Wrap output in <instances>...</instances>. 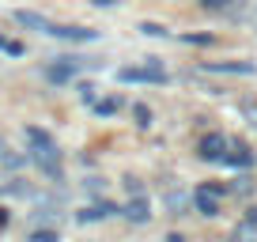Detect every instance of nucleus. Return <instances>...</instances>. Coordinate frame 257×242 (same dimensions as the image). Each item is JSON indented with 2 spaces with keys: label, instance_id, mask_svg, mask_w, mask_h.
Here are the masks:
<instances>
[{
  "label": "nucleus",
  "instance_id": "obj_6",
  "mask_svg": "<svg viewBox=\"0 0 257 242\" xmlns=\"http://www.w3.org/2000/svg\"><path fill=\"white\" fill-rule=\"evenodd\" d=\"M227 137H219V133H208V137L201 140V159H208V163H216V159H223L227 155Z\"/></svg>",
  "mask_w": 257,
  "mask_h": 242
},
{
  "label": "nucleus",
  "instance_id": "obj_14",
  "mask_svg": "<svg viewBox=\"0 0 257 242\" xmlns=\"http://www.w3.org/2000/svg\"><path fill=\"white\" fill-rule=\"evenodd\" d=\"M227 189H231V193H242V197H246L249 189H253V178H249V174H242V178H234V182H231Z\"/></svg>",
  "mask_w": 257,
  "mask_h": 242
},
{
  "label": "nucleus",
  "instance_id": "obj_25",
  "mask_svg": "<svg viewBox=\"0 0 257 242\" xmlns=\"http://www.w3.org/2000/svg\"><path fill=\"white\" fill-rule=\"evenodd\" d=\"M95 8H113V4H121V0H91Z\"/></svg>",
  "mask_w": 257,
  "mask_h": 242
},
{
  "label": "nucleus",
  "instance_id": "obj_24",
  "mask_svg": "<svg viewBox=\"0 0 257 242\" xmlns=\"http://www.w3.org/2000/svg\"><path fill=\"white\" fill-rule=\"evenodd\" d=\"M125 189H128L133 197H140V193H144V186H140V178H125Z\"/></svg>",
  "mask_w": 257,
  "mask_h": 242
},
{
  "label": "nucleus",
  "instance_id": "obj_12",
  "mask_svg": "<svg viewBox=\"0 0 257 242\" xmlns=\"http://www.w3.org/2000/svg\"><path fill=\"white\" fill-rule=\"evenodd\" d=\"M231 242H257V223L246 216V219H242V223L231 231Z\"/></svg>",
  "mask_w": 257,
  "mask_h": 242
},
{
  "label": "nucleus",
  "instance_id": "obj_4",
  "mask_svg": "<svg viewBox=\"0 0 257 242\" xmlns=\"http://www.w3.org/2000/svg\"><path fill=\"white\" fill-rule=\"evenodd\" d=\"M76 68H80V57H61V61H53V65L46 68V80L49 83H68Z\"/></svg>",
  "mask_w": 257,
  "mask_h": 242
},
{
  "label": "nucleus",
  "instance_id": "obj_2",
  "mask_svg": "<svg viewBox=\"0 0 257 242\" xmlns=\"http://www.w3.org/2000/svg\"><path fill=\"white\" fill-rule=\"evenodd\" d=\"M223 193H227L223 186H201L197 193H193V204H197L201 216H219V197Z\"/></svg>",
  "mask_w": 257,
  "mask_h": 242
},
{
  "label": "nucleus",
  "instance_id": "obj_15",
  "mask_svg": "<svg viewBox=\"0 0 257 242\" xmlns=\"http://www.w3.org/2000/svg\"><path fill=\"white\" fill-rule=\"evenodd\" d=\"M167 208L174 212V216H182V208H185V197H182V193H174V189H170V193H167Z\"/></svg>",
  "mask_w": 257,
  "mask_h": 242
},
{
  "label": "nucleus",
  "instance_id": "obj_5",
  "mask_svg": "<svg viewBox=\"0 0 257 242\" xmlns=\"http://www.w3.org/2000/svg\"><path fill=\"white\" fill-rule=\"evenodd\" d=\"M204 72H219V76H253V61H216V65H204Z\"/></svg>",
  "mask_w": 257,
  "mask_h": 242
},
{
  "label": "nucleus",
  "instance_id": "obj_20",
  "mask_svg": "<svg viewBox=\"0 0 257 242\" xmlns=\"http://www.w3.org/2000/svg\"><path fill=\"white\" fill-rule=\"evenodd\" d=\"M31 242H61L57 231H31Z\"/></svg>",
  "mask_w": 257,
  "mask_h": 242
},
{
  "label": "nucleus",
  "instance_id": "obj_28",
  "mask_svg": "<svg viewBox=\"0 0 257 242\" xmlns=\"http://www.w3.org/2000/svg\"><path fill=\"white\" fill-rule=\"evenodd\" d=\"M249 219H253V223H257V208H249Z\"/></svg>",
  "mask_w": 257,
  "mask_h": 242
},
{
  "label": "nucleus",
  "instance_id": "obj_23",
  "mask_svg": "<svg viewBox=\"0 0 257 242\" xmlns=\"http://www.w3.org/2000/svg\"><path fill=\"white\" fill-rule=\"evenodd\" d=\"M0 49H4V53H12V57L23 53V46H19V42H8V38H0Z\"/></svg>",
  "mask_w": 257,
  "mask_h": 242
},
{
  "label": "nucleus",
  "instance_id": "obj_19",
  "mask_svg": "<svg viewBox=\"0 0 257 242\" xmlns=\"http://www.w3.org/2000/svg\"><path fill=\"white\" fill-rule=\"evenodd\" d=\"M182 42H189V46H212V34H178Z\"/></svg>",
  "mask_w": 257,
  "mask_h": 242
},
{
  "label": "nucleus",
  "instance_id": "obj_1",
  "mask_svg": "<svg viewBox=\"0 0 257 242\" xmlns=\"http://www.w3.org/2000/svg\"><path fill=\"white\" fill-rule=\"evenodd\" d=\"M117 80H121V83H167V72H163L159 61L152 57L144 68H121Z\"/></svg>",
  "mask_w": 257,
  "mask_h": 242
},
{
  "label": "nucleus",
  "instance_id": "obj_8",
  "mask_svg": "<svg viewBox=\"0 0 257 242\" xmlns=\"http://www.w3.org/2000/svg\"><path fill=\"white\" fill-rule=\"evenodd\" d=\"M16 23L19 27H27V31H38V34H49V27H53V23H49V19L46 16H38V12H16Z\"/></svg>",
  "mask_w": 257,
  "mask_h": 242
},
{
  "label": "nucleus",
  "instance_id": "obj_11",
  "mask_svg": "<svg viewBox=\"0 0 257 242\" xmlns=\"http://www.w3.org/2000/svg\"><path fill=\"white\" fill-rule=\"evenodd\" d=\"M204 12H219V16H242V4L238 0H201Z\"/></svg>",
  "mask_w": 257,
  "mask_h": 242
},
{
  "label": "nucleus",
  "instance_id": "obj_27",
  "mask_svg": "<svg viewBox=\"0 0 257 242\" xmlns=\"http://www.w3.org/2000/svg\"><path fill=\"white\" fill-rule=\"evenodd\" d=\"M4 223H8V212H4V208H0V227H4Z\"/></svg>",
  "mask_w": 257,
  "mask_h": 242
},
{
  "label": "nucleus",
  "instance_id": "obj_16",
  "mask_svg": "<svg viewBox=\"0 0 257 242\" xmlns=\"http://www.w3.org/2000/svg\"><path fill=\"white\" fill-rule=\"evenodd\" d=\"M238 110H242V117H246L249 125H257V98H246V102H242Z\"/></svg>",
  "mask_w": 257,
  "mask_h": 242
},
{
  "label": "nucleus",
  "instance_id": "obj_9",
  "mask_svg": "<svg viewBox=\"0 0 257 242\" xmlns=\"http://www.w3.org/2000/svg\"><path fill=\"white\" fill-rule=\"evenodd\" d=\"M223 159L231 163V167H242V170H246L249 163H253V152H249V148L238 140V144H231V148H227V155H223Z\"/></svg>",
  "mask_w": 257,
  "mask_h": 242
},
{
  "label": "nucleus",
  "instance_id": "obj_10",
  "mask_svg": "<svg viewBox=\"0 0 257 242\" xmlns=\"http://www.w3.org/2000/svg\"><path fill=\"white\" fill-rule=\"evenodd\" d=\"M113 212H117L113 204L98 201V204H87V208H83V212H80L76 219H80V223H95V219H106V216H113Z\"/></svg>",
  "mask_w": 257,
  "mask_h": 242
},
{
  "label": "nucleus",
  "instance_id": "obj_26",
  "mask_svg": "<svg viewBox=\"0 0 257 242\" xmlns=\"http://www.w3.org/2000/svg\"><path fill=\"white\" fill-rule=\"evenodd\" d=\"M167 242H185V238H182V234H167Z\"/></svg>",
  "mask_w": 257,
  "mask_h": 242
},
{
  "label": "nucleus",
  "instance_id": "obj_3",
  "mask_svg": "<svg viewBox=\"0 0 257 242\" xmlns=\"http://www.w3.org/2000/svg\"><path fill=\"white\" fill-rule=\"evenodd\" d=\"M49 38H61V42H91V38H95V31L76 27V23H53V27H49Z\"/></svg>",
  "mask_w": 257,
  "mask_h": 242
},
{
  "label": "nucleus",
  "instance_id": "obj_17",
  "mask_svg": "<svg viewBox=\"0 0 257 242\" xmlns=\"http://www.w3.org/2000/svg\"><path fill=\"white\" fill-rule=\"evenodd\" d=\"M133 117H137V125H152V110H148L144 102H137V106H133Z\"/></svg>",
  "mask_w": 257,
  "mask_h": 242
},
{
  "label": "nucleus",
  "instance_id": "obj_18",
  "mask_svg": "<svg viewBox=\"0 0 257 242\" xmlns=\"http://www.w3.org/2000/svg\"><path fill=\"white\" fill-rule=\"evenodd\" d=\"M0 163H8V167H19V163H23V155H12V152H8V144L0 140Z\"/></svg>",
  "mask_w": 257,
  "mask_h": 242
},
{
  "label": "nucleus",
  "instance_id": "obj_21",
  "mask_svg": "<svg viewBox=\"0 0 257 242\" xmlns=\"http://www.w3.org/2000/svg\"><path fill=\"white\" fill-rule=\"evenodd\" d=\"M140 31L152 34V38H167V27H159V23H140Z\"/></svg>",
  "mask_w": 257,
  "mask_h": 242
},
{
  "label": "nucleus",
  "instance_id": "obj_13",
  "mask_svg": "<svg viewBox=\"0 0 257 242\" xmlns=\"http://www.w3.org/2000/svg\"><path fill=\"white\" fill-rule=\"evenodd\" d=\"M27 144H31V148H46V144H53V137H49V133H42V129H34V125H31V129H27Z\"/></svg>",
  "mask_w": 257,
  "mask_h": 242
},
{
  "label": "nucleus",
  "instance_id": "obj_22",
  "mask_svg": "<svg viewBox=\"0 0 257 242\" xmlns=\"http://www.w3.org/2000/svg\"><path fill=\"white\" fill-rule=\"evenodd\" d=\"M121 110V98H106V102H98V113H102V117H106V113H117Z\"/></svg>",
  "mask_w": 257,
  "mask_h": 242
},
{
  "label": "nucleus",
  "instance_id": "obj_7",
  "mask_svg": "<svg viewBox=\"0 0 257 242\" xmlns=\"http://www.w3.org/2000/svg\"><path fill=\"white\" fill-rule=\"evenodd\" d=\"M121 216L125 219H133V223H148V219H152V204H148V197L140 193V197H133V201L125 204V208H121Z\"/></svg>",
  "mask_w": 257,
  "mask_h": 242
}]
</instances>
